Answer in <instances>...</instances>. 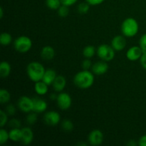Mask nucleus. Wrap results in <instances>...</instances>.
I'll list each match as a JSON object with an SVG mask.
<instances>
[{
    "instance_id": "4",
    "label": "nucleus",
    "mask_w": 146,
    "mask_h": 146,
    "mask_svg": "<svg viewBox=\"0 0 146 146\" xmlns=\"http://www.w3.org/2000/svg\"><path fill=\"white\" fill-rule=\"evenodd\" d=\"M32 41L27 36H21L16 38L14 42V49L19 53H27L31 49Z\"/></svg>"
},
{
    "instance_id": "17",
    "label": "nucleus",
    "mask_w": 146,
    "mask_h": 146,
    "mask_svg": "<svg viewBox=\"0 0 146 146\" xmlns=\"http://www.w3.org/2000/svg\"><path fill=\"white\" fill-rule=\"evenodd\" d=\"M56 76L57 75L56 71H54V70L50 68V69L46 70L41 81H43L44 83H46L48 86H51L53 84V83H54V80L56 78Z\"/></svg>"
},
{
    "instance_id": "37",
    "label": "nucleus",
    "mask_w": 146,
    "mask_h": 146,
    "mask_svg": "<svg viewBox=\"0 0 146 146\" xmlns=\"http://www.w3.org/2000/svg\"><path fill=\"white\" fill-rule=\"evenodd\" d=\"M140 62H141V64L143 68L146 70V52L143 54L142 56L140 58Z\"/></svg>"
},
{
    "instance_id": "22",
    "label": "nucleus",
    "mask_w": 146,
    "mask_h": 146,
    "mask_svg": "<svg viewBox=\"0 0 146 146\" xmlns=\"http://www.w3.org/2000/svg\"><path fill=\"white\" fill-rule=\"evenodd\" d=\"M11 41H12V36L9 33L4 32L0 36V42L2 46H7L10 45Z\"/></svg>"
},
{
    "instance_id": "36",
    "label": "nucleus",
    "mask_w": 146,
    "mask_h": 146,
    "mask_svg": "<svg viewBox=\"0 0 146 146\" xmlns=\"http://www.w3.org/2000/svg\"><path fill=\"white\" fill-rule=\"evenodd\" d=\"M104 1L105 0H86V1L91 6L99 5V4H102Z\"/></svg>"
},
{
    "instance_id": "41",
    "label": "nucleus",
    "mask_w": 146,
    "mask_h": 146,
    "mask_svg": "<svg viewBox=\"0 0 146 146\" xmlns=\"http://www.w3.org/2000/svg\"><path fill=\"white\" fill-rule=\"evenodd\" d=\"M57 96H56V94H51V96H50V98L53 100H56Z\"/></svg>"
},
{
    "instance_id": "13",
    "label": "nucleus",
    "mask_w": 146,
    "mask_h": 146,
    "mask_svg": "<svg viewBox=\"0 0 146 146\" xmlns=\"http://www.w3.org/2000/svg\"><path fill=\"white\" fill-rule=\"evenodd\" d=\"M22 140L21 143L24 145H28L32 143L34 140V133L33 131L29 127H25L22 129Z\"/></svg>"
},
{
    "instance_id": "24",
    "label": "nucleus",
    "mask_w": 146,
    "mask_h": 146,
    "mask_svg": "<svg viewBox=\"0 0 146 146\" xmlns=\"http://www.w3.org/2000/svg\"><path fill=\"white\" fill-rule=\"evenodd\" d=\"M61 4V0H46V5L51 10H57Z\"/></svg>"
},
{
    "instance_id": "39",
    "label": "nucleus",
    "mask_w": 146,
    "mask_h": 146,
    "mask_svg": "<svg viewBox=\"0 0 146 146\" xmlns=\"http://www.w3.org/2000/svg\"><path fill=\"white\" fill-rule=\"evenodd\" d=\"M137 144H138V143H137L135 142L134 140H131V141H128V143H127V145H129V146H135Z\"/></svg>"
},
{
    "instance_id": "1",
    "label": "nucleus",
    "mask_w": 146,
    "mask_h": 146,
    "mask_svg": "<svg viewBox=\"0 0 146 146\" xmlns=\"http://www.w3.org/2000/svg\"><path fill=\"white\" fill-rule=\"evenodd\" d=\"M74 83L81 89H87L92 86L94 83V73L88 70L79 71L74 77Z\"/></svg>"
},
{
    "instance_id": "16",
    "label": "nucleus",
    "mask_w": 146,
    "mask_h": 146,
    "mask_svg": "<svg viewBox=\"0 0 146 146\" xmlns=\"http://www.w3.org/2000/svg\"><path fill=\"white\" fill-rule=\"evenodd\" d=\"M55 56V50L50 46L43 47L41 51V57L45 61H50L53 59Z\"/></svg>"
},
{
    "instance_id": "14",
    "label": "nucleus",
    "mask_w": 146,
    "mask_h": 146,
    "mask_svg": "<svg viewBox=\"0 0 146 146\" xmlns=\"http://www.w3.org/2000/svg\"><path fill=\"white\" fill-rule=\"evenodd\" d=\"M66 85V80L65 77L61 75L57 76L52 84L54 91L56 92H61L65 88Z\"/></svg>"
},
{
    "instance_id": "30",
    "label": "nucleus",
    "mask_w": 146,
    "mask_h": 146,
    "mask_svg": "<svg viewBox=\"0 0 146 146\" xmlns=\"http://www.w3.org/2000/svg\"><path fill=\"white\" fill-rule=\"evenodd\" d=\"M0 119H1L0 126H1V128H3V127L7 123V121H8L7 112L3 111V110H1V111H0Z\"/></svg>"
},
{
    "instance_id": "7",
    "label": "nucleus",
    "mask_w": 146,
    "mask_h": 146,
    "mask_svg": "<svg viewBox=\"0 0 146 146\" xmlns=\"http://www.w3.org/2000/svg\"><path fill=\"white\" fill-rule=\"evenodd\" d=\"M57 105L61 110H68L71 106L72 99L67 93H60L56 98Z\"/></svg>"
},
{
    "instance_id": "35",
    "label": "nucleus",
    "mask_w": 146,
    "mask_h": 146,
    "mask_svg": "<svg viewBox=\"0 0 146 146\" xmlns=\"http://www.w3.org/2000/svg\"><path fill=\"white\" fill-rule=\"evenodd\" d=\"M78 0H61V4L63 5H66L67 7H71L77 2Z\"/></svg>"
},
{
    "instance_id": "18",
    "label": "nucleus",
    "mask_w": 146,
    "mask_h": 146,
    "mask_svg": "<svg viewBox=\"0 0 146 146\" xmlns=\"http://www.w3.org/2000/svg\"><path fill=\"white\" fill-rule=\"evenodd\" d=\"M9 139L14 142H21L22 140V130L20 128H12L9 132Z\"/></svg>"
},
{
    "instance_id": "9",
    "label": "nucleus",
    "mask_w": 146,
    "mask_h": 146,
    "mask_svg": "<svg viewBox=\"0 0 146 146\" xmlns=\"http://www.w3.org/2000/svg\"><path fill=\"white\" fill-rule=\"evenodd\" d=\"M88 140L90 145L94 146L100 145L104 141V134L100 130H94L88 135Z\"/></svg>"
},
{
    "instance_id": "5",
    "label": "nucleus",
    "mask_w": 146,
    "mask_h": 146,
    "mask_svg": "<svg viewBox=\"0 0 146 146\" xmlns=\"http://www.w3.org/2000/svg\"><path fill=\"white\" fill-rule=\"evenodd\" d=\"M97 55L101 60L111 61L115 57V50L108 44H101L97 48Z\"/></svg>"
},
{
    "instance_id": "3",
    "label": "nucleus",
    "mask_w": 146,
    "mask_h": 146,
    "mask_svg": "<svg viewBox=\"0 0 146 146\" xmlns=\"http://www.w3.org/2000/svg\"><path fill=\"white\" fill-rule=\"evenodd\" d=\"M139 25L135 19L127 18L121 24V31L126 37L135 36L138 32Z\"/></svg>"
},
{
    "instance_id": "31",
    "label": "nucleus",
    "mask_w": 146,
    "mask_h": 146,
    "mask_svg": "<svg viewBox=\"0 0 146 146\" xmlns=\"http://www.w3.org/2000/svg\"><path fill=\"white\" fill-rule=\"evenodd\" d=\"M139 46L142 48L143 52H146V34H144L140 38Z\"/></svg>"
},
{
    "instance_id": "42",
    "label": "nucleus",
    "mask_w": 146,
    "mask_h": 146,
    "mask_svg": "<svg viewBox=\"0 0 146 146\" xmlns=\"http://www.w3.org/2000/svg\"><path fill=\"white\" fill-rule=\"evenodd\" d=\"M78 145H84V146H86L87 145V144L86 143H78V144H77Z\"/></svg>"
},
{
    "instance_id": "28",
    "label": "nucleus",
    "mask_w": 146,
    "mask_h": 146,
    "mask_svg": "<svg viewBox=\"0 0 146 146\" xmlns=\"http://www.w3.org/2000/svg\"><path fill=\"white\" fill-rule=\"evenodd\" d=\"M9 139V133L6 130L1 129L0 131V144L4 145Z\"/></svg>"
},
{
    "instance_id": "29",
    "label": "nucleus",
    "mask_w": 146,
    "mask_h": 146,
    "mask_svg": "<svg viewBox=\"0 0 146 146\" xmlns=\"http://www.w3.org/2000/svg\"><path fill=\"white\" fill-rule=\"evenodd\" d=\"M68 13H69V9L67 6L61 4V7L58 9V14L60 17L65 18L68 15Z\"/></svg>"
},
{
    "instance_id": "11",
    "label": "nucleus",
    "mask_w": 146,
    "mask_h": 146,
    "mask_svg": "<svg viewBox=\"0 0 146 146\" xmlns=\"http://www.w3.org/2000/svg\"><path fill=\"white\" fill-rule=\"evenodd\" d=\"M111 46L116 51H123L126 46V39L123 36H116L111 41Z\"/></svg>"
},
{
    "instance_id": "38",
    "label": "nucleus",
    "mask_w": 146,
    "mask_h": 146,
    "mask_svg": "<svg viewBox=\"0 0 146 146\" xmlns=\"http://www.w3.org/2000/svg\"><path fill=\"white\" fill-rule=\"evenodd\" d=\"M138 143L140 146H146V135H143L140 138Z\"/></svg>"
},
{
    "instance_id": "8",
    "label": "nucleus",
    "mask_w": 146,
    "mask_h": 146,
    "mask_svg": "<svg viewBox=\"0 0 146 146\" xmlns=\"http://www.w3.org/2000/svg\"><path fill=\"white\" fill-rule=\"evenodd\" d=\"M60 121H61V115L55 111H48L44 115V123L50 126H55L58 125Z\"/></svg>"
},
{
    "instance_id": "23",
    "label": "nucleus",
    "mask_w": 146,
    "mask_h": 146,
    "mask_svg": "<svg viewBox=\"0 0 146 146\" xmlns=\"http://www.w3.org/2000/svg\"><path fill=\"white\" fill-rule=\"evenodd\" d=\"M11 99L10 93L7 89L1 88L0 90V103L1 104H5L9 102Z\"/></svg>"
},
{
    "instance_id": "19",
    "label": "nucleus",
    "mask_w": 146,
    "mask_h": 146,
    "mask_svg": "<svg viewBox=\"0 0 146 146\" xmlns=\"http://www.w3.org/2000/svg\"><path fill=\"white\" fill-rule=\"evenodd\" d=\"M48 86L46 83L43 81H39L35 83L34 85V90L36 93L38 95H45L48 92Z\"/></svg>"
},
{
    "instance_id": "34",
    "label": "nucleus",
    "mask_w": 146,
    "mask_h": 146,
    "mask_svg": "<svg viewBox=\"0 0 146 146\" xmlns=\"http://www.w3.org/2000/svg\"><path fill=\"white\" fill-rule=\"evenodd\" d=\"M5 111L8 115H14L16 113V107L13 104H9L7 106Z\"/></svg>"
},
{
    "instance_id": "20",
    "label": "nucleus",
    "mask_w": 146,
    "mask_h": 146,
    "mask_svg": "<svg viewBox=\"0 0 146 146\" xmlns=\"http://www.w3.org/2000/svg\"><path fill=\"white\" fill-rule=\"evenodd\" d=\"M11 65L7 61H2L0 64V76L3 78H7L11 73Z\"/></svg>"
},
{
    "instance_id": "25",
    "label": "nucleus",
    "mask_w": 146,
    "mask_h": 146,
    "mask_svg": "<svg viewBox=\"0 0 146 146\" xmlns=\"http://www.w3.org/2000/svg\"><path fill=\"white\" fill-rule=\"evenodd\" d=\"M61 128L66 132H71L74 130V125L72 121L68 119H65L61 122Z\"/></svg>"
},
{
    "instance_id": "12",
    "label": "nucleus",
    "mask_w": 146,
    "mask_h": 146,
    "mask_svg": "<svg viewBox=\"0 0 146 146\" xmlns=\"http://www.w3.org/2000/svg\"><path fill=\"white\" fill-rule=\"evenodd\" d=\"M108 65L105 61H98L92 66V72L96 75H104L108 71Z\"/></svg>"
},
{
    "instance_id": "10",
    "label": "nucleus",
    "mask_w": 146,
    "mask_h": 146,
    "mask_svg": "<svg viewBox=\"0 0 146 146\" xmlns=\"http://www.w3.org/2000/svg\"><path fill=\"white\" fill-rule=\"evenodd\" d=\"M143 50L140 46H132L127 51L126 57L128 60L131 61H135L140 59L142 56Z\"/></svg>"
},
{
    "instance_id": "27",
    "label": "nucleus",
    "mask_w": 146,
    "mask_h": 146,
    "mask_svg": "<svg viewBox=\"0 0 146 146\" xmlns=\"http://www.w3.org/2000/svg\"><path fill=\"white\" fill-rule=\"evenodd\" d=\"M37 113L32 111V113H29V115L27 116V122L29 125H34L36 123L38 116H37Z\"/></svg>"
},
{
    "instance_id": "2",
    "label": "nucleus",
    "mask_w": 146,
    "mask_h": 146,
    "mask_svg": "<svg viewBox=\"0 0 146 146\" xmlns=\"http://www.w3.org/2000/svg\"><path fill=\"white\" fill-rule=\"evenodd\" d=\"M45 71L44 66L37 61L29 63L27 67V74L29 78L35 83L42 80Z\"/></svg>"
},
{
    "instance_id": "15",
    "label": "nucleus",
    "mask_w": 146,
    "mask_h": 146,
    "mask_svg": "<svg viewBox=\"0 0 146 146\" xmlns=\"http://www.w3.org/2000/svg\"><path fill=\"white\" fill-rule=\"evenodd\" d=\"M34 110L33 111L39 113H43L46 110L47 108V103L44 99H41L39 98H34Z\"/></svg>"
},
{
    "instance_id": "26",
    "label": "nucleus",
    "mask_w": 146,
    "mask_h": 146,
    "mask_svg": "<svg viewBox=\"0 0 146 146\" xmlns=\"http://www.w3.org/2000/svg\"><path fill=\"white\" fill-rule=\"evenodd\" d=\"M90 9V4L86 2H81L78 5L77 7V10H78V12L81 14H85L88 13V11H89Z\"/></svg>"
},
{
    "instance_id": "21",
    "label": "nucleus",
    "mask_w": 146,
    "mask_h": 146,
    "mask_svg": "<svg viewBox=\"0 0 146 146\" xmlns=\"http://www.w3.org/2000/svg\"><path fill=\"white\" fill-rule=\"evenodd\" d=\"M96 50L94 46H87L83 50V55L86 58H91L94 56Z\"/></svg>"
},
{
    "instance_id": "6",
    "label": "nucleus",
    "mask_w": 146,
    "mask_h": 146,
    "mask_svg": "<svg viewBox=\"0 0 146 146\" xmlns=\"http://www.w3.org/2000/svg\"><path fill=\"white\" fill-rule=\"evenodd\" d=\"M18 107L24 113H30L34 110V100L28 96H21L18 101Z\"/></svg>"
},
{
    "instance_id": "33",
    "label": "nucleus",
    "mask_w": 146,
    "mask_h": 146,
    "mask_svg": "<svg viewBox=\"0 0 146 146\" xmlns=\"http://www.w3.org/2000/svg\"><path fill=\"white\" fill-rule=\"evenodd\" d=\"M92 63L90 58H86L82 62V68L84 70H88L92 68Z\"/></svg>"
},
{
    "instance_id": "40",
    "label": "nucleus",
    "mask_w": 146,
    "mask_h": 146,
    "mask_svg": "<svg viewBox=\"0 0 146 146\" xmlns=\"http://www.w3.org/2000/svg\"><path fill=\"white\" fill-rule=\"evenodd\" d=\"M4 17V9H3L2 7L0 8V18L2 19Z\"/></svg>"
},
{
    "instance_id": "32",
    "label": "nucleus",
    "mask_w": 146,
    "mask_h": 146,
    "mask_svg": "<svg viewBox=\"0 0 146 146\" xmlns=\"http://www.w3.org/2000/svg\"><path fill=\"white\" fill-rule=\"evenodd\" d=\"M9 125L12 128H20L21 127V122L18 119L13 118L9 122Z\"/></svg>"
}]
</instances>
